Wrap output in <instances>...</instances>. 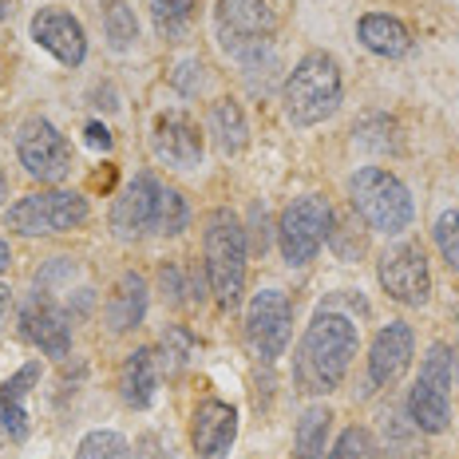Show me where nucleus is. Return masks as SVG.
Masks as SVG:
<instances>
[{
  "label": "nucleus",
  "mask_w": 459,
  "mask_h": 459,
  "mask_svg": "<svg viewBox=\"0 0 459 459\" xmlns=\"http://www.w3.org/2000/svg\"><path fill=\"white\" fill-rule=\"evenodd\" d=\"M4 313H8V285H0V325H4Z\"/></svg>",
  "instance_id": "obj_34"
},
{
  "label": "nucleus",
  "mask_w": 459,
  "mask_h": 459,
  "mask_svg": "<svg viewBox=\"0 0 459 459\" xmlns=\"http://www.w3.org/2000/svg\"><path fill=\"white\" fill-rule=\"evenodd\" d=\"M103 36L115 52H127L131 44L139 40V21H135V8L127 0H108L103 4Z\"/></svg>",
  "instance_id": "obj_24"
},
{
  "label": "nucleus",
  "mask_w": 459,
  "mask_h": 459,
  "mask_svg": "<svg viewBox=\"0 0 459 459\" xmlns=\"http://www.w3.org/2000/svg\"><path fill=\"white\" fill-rule=\"evenodd\" d=\"M238 436V412L222 400H203L190 420V444L198 459H222Z\"/></svg>",
  "instance_id": "obj_16"
},
{
  "label": "nucleus",
  "mask_w": 459,
  "mask_h": 459,
  "mask_svg": "<svg viewBox=\"0 0 459 459\" xmlns=\"http://www.w3.org/2000/svg\"><path fill=\"white\" fill-rule=\"evenodd\" d=\"M8 4H13V0H0V21H4V16H8Z\"/></svg>",
  "instance_id": "obj_37"
},
{
  "label": "nucleus",
  "mask_w": 459,
  "mask_h": 459,
  "mask_svg": "<svg viewBox=\"0 0 459 459\" xmlns=\"http://www.w3.org/2000/svg\"><path fill=\"white\" fill-rule=\"evenodd\" d=\"M21 333L48 357H68L72 349V321L44 290H36L21 309Z\"/></svg>",
  "instance_id": "obj_11"
},
{
  "label": "nucleus",
  "mask_w": 459,
  "mask_h": 459,
  "mask_svg": "<svg viewBox=\"0 0 459 459\" xmlns=\"http://www.w3.org/2000/svg\"><path fill=\"white\" fill-rule=\"evenodd\" d=\"M329 218L333 206L321 195H305L298 203L285 206L281 222H277V238H281V254L290 265H309L317 250L329 238Z\"/></svg>",
  "instance_id": "obj_7"
},
{
  "label": "nucleus",
  "mask_w": 459,
  "mask_h": 459,
  "mask_svg": "<svg viewBox=\"0 0 459 459\" xmlns=\"http://www.w3.org/2000/svg\"><path fill=\"white\" fill-rule=\"evenodd\" d=\"M190 222V210H186V198L178 190L162 186L159 190V206H155V234L170 238V234H183Z\"/></svg>",
  "instance_id": "obj_26"
},
{
  "label": "nucleus",
  "mask_w": 459,
  "mask_h": 459,
  "mask_svg": "<svg viewBox=\"0 0 459 459\" xmlns=\"http://www.w3.org/2000/svg\"><path fill=\"white\" fill-rule=\"evenodd\" d=\"M357 357V325L333 309H321L305 329L293 377L305 392H333Z\"/></svg>",
  "instance_id": "obj_1"
},
{
  "label": "nucleus",
  "mask_w": 459,
  "mask_h": 459,
  "mask_svg": "<svg viewBox=\"0 0 459 459\" xmlns=\"http://www.w3.org/2000/svg\"><path fill=\"white\" fill-rule=\"evenodd\" d=\"M420 380L436 392L452 388V349H447V344H432V349H428L424 365H420Z\"/></svg>",
  "instance_id": "obj_28"
},
{
  "label": "nucleus",
  "mask_w": 459,
  "mask_h": 459,
  "mask_svg": "<svg viewBox=\"0 0 459 459\" xmlns=\"http://www.w3.org/2000/svg\"><path fill=\"white\" fill-rule=\"evenodd\" d=\"M83 222H88V198L75 190H40V195H28L8 210V230L28 238L68 234Z\"/></svg>",
  "instance_id": "obj_6"
},
{
  "label": "nucleus",
  "mask_w": 459,
  "mask_h": 459,
  "mask_svg": "<svg viewBox=\"0 0 459 459\" xmlns=\"http://www.w3.org/2000/svg\"><path fill=\"white\" fill-rule=\"evenodd\" d=\"M159 183L151 175H135L119 190L111 206V230L123 242H135L143 234H155V206H159Z\"/></svg>",
  "instance_id": "obj_12"
},
{
  "label": "nucleus",
  "mask_w": 459,
  "mask_h": 459,
  "mask_svg": "<svg viewBox=\"0 0 459 459\" xmlns=\"http://www.w3.org/2000/svg\"><path fill=\"white\" fill-rule=\"evenodd\" d=\"M377 277L385 293L400 305H424L432 298V270H428V254L416 242H396L380 254Z\"/></svg>",
  "instance_id": "obj_8"
},
{
  "label": "nucleus",
  "mask_w": 459,
  "mask_h": 459,
  "mask_svg": "<svg viewBox=\"0 0 459 459\" xmlns=\"http://www.w3.org/2000/svg\"><path fill=\"white\" fill-rule=\"evenodd\" d=\"M88 143L95 151H108L111 147V131L103 127V123H88Z\"/></svg>",
  "instance_id": "obj_33"
},
{
  "label": "nucleus",
  "mask_w": 459,
  "mask_h": 459,
  "mask_svg": "<svg viewBox=\"0 0 459 459\" xmlns=\"http://www.w3.org/2000/svg\"><path fill=\"white\" fill-rule=\"evenodd\" d=\"M40 380V365H24L16 377H8L4 385H0V428H4L13 439H28V392H32V385Z\"/></svg>",
  "instance_id": "obj_18"
},
{
  "label": "nucleus",
  "mask_w": 459,
  "mask_h": 459,
  "mask_svg": "<svg viewBox=\"0 0 459 459\" xmlns=\"http://www.w3.org/2000/svg\"><path fill=\"white\" fill-rule=\"evenodd\" d=\"M432 234H436V246H439V254H444V262L452 265V270H459V210L439 214Z\"/></svg>",
  "instance_id": "obj_31"
},
{
  "label": "nucleus",
  "mask_w": 459,
  "mask_h": 459,
  "mask_svg": "<svg viewBox=\"0 0 459 459\" xmlns=\"http://www.w3.org/2000/svg\"><path fill=\"white\" fill-rule=\"evenodd\" d=\"M143 317H147V281L143 273H123L108 298V329L131 333L143 325Z\"/></svg>",
  "instance_id": "obj_17"
},
{
  "label": "nucleus",
  "mask_w": 459,
  "mask_h": 459,
  "mask_svg": "<svg viewBox=\"0 0 459 459\" xmlns=\"http://www.w3.org/2000/svg\"><path fill=\"white\" fill-rule=\"evenodd\" d=\"M210 135H214L222 155H238V151L246 147L250 127H246V115L234 100H218L214 108H210Z\"/></svg>",
  "instance_id": "obj_22"
},
{
  "label": "nucleus",
  "mask_w": 459,
  "mask_h": 459,
  "mask_svg": "<svg viewBox=\"0 0 459 459\" xmlns=\"http://www.w3.org/2000/svg\"><path fill=\"white\" fill-rule=\"evenodd\" d=\"M190 352H195V337H190L186 329H167V337H162V357H159V368L162 372H183Z\"/></svg>",
  "instance_id": "obj_30"
},
{
  "label": "nucleus",
  "mask_w": 459,
  "mask_h": 459,
  "mask_svg": "<svg viewBox=\"0 0 459 459\" xmlns=\"http://www.w3.org/2000/svg\"><path fill=\"white\" fill-rule=\"evenodd\" d=\"M214 24H218V40L234 60L257 64L273 44L277 21L265 0H218L214 8Z\"/></svg>",
  "instance_id": "obj_5"
},
{
  "label": "nucleus",
  "mask_w": 459,
  "mask_h": 459,
  "mask_svg": "<svg viewBox=\"0 0 459 459\" xmlns=\"http://www.w3.org/2000/svg\"><path fill=\"white\" fill-rule=\"evenodd\" d=\"M349 203L372 230H380V234H388V238L404 234L416 214L408 186L400 183L396 175H388L385 167H360L357 175L349 178Z\"/></svg>",
  "instance_id": "obj_4"
},
{
  "label": "nucleus",
  "mask_w": 459,
  "mask_h": 459,
  "mask_svg": "<svg viewBox=\"0 0 459 459\" xmlns=\"http://www.w3.org/2000/svg\"><path fill=\"white\" fill-rule=\"evenodd\" d=\"M360 44H365L368 52L385 56V60H400V56H408V48H412V32H408V24L400 21V16L368 13V16H360Z\"/></svg>",
  "instance_id": "obj_19"
},
{
  "label": "nucleus",
  "mask_w": 459,
  "mask_h": 459,
  "mask_svg": "<svg viewBox=\"0 0 459 459\" xmlns=\"http://www.w3.org/2000/svg\"><path fill=\"white\" fill-rule=\"evenodd\" d=\"M329 428H333V412L325 404L305 408L298 420V436H293V452L298 459H325L329 452Z\"/></svg>",
  "instance_id": "obj_23"
},
{
  "label": "nucleus",
  "mask_w": 459,
  "mask_h": 459,
  "mask_svg": "<svg viewBox=\"0 0 459 459\" xmlns=\"http://www.w3.org/2000/svg\"><path fill=\"white\" fill-rule=\"evenodd\" d=\"M203 250H206V277L210 293L218 298L222 309H234L246 290V257H250V242H246V226L238 222L234 210L218 206L206 214L203 230Z\"/></svg>",
  "instance_id": "obj_2"
},
{
  "label": "nucleus",
  "mask_w": 459,
  "mask_h": 459,
  "mask_svg": "<svg viewBox=\"0 0 459 459\" xmlns=\"http://www.w3.org/2000/svg\"><path fill=\"white\" fill-rule=\"evenodd\" d=\"M162 281V293H167L175 305H198L203 301V293H195V270H183V265H167V270L159 273Z\"/></svg>",
  "instance_id": "obj_29"
},
{
  "label": "nucleus",
  "mask_w": 459,
  "mask_h": 459,
  "mask_svg": "<svg viewBox=\"0 0 459 459\" xmlns=\"http://www.w3.org/2000/svg\"><path fill=\"white\" fill-rule=\"evenodd\" d=\"M341 68L333 56L325 52H309L298 60V68L285 80V115H290L298 127H313V123L329 119L341 108Z\"/></svg>",
  "instance_id": "obj_3"
},
{
  "label": "nucleus",
  "mask_w": 459,
  "mask_h": 459,
  "mask_svg": "<svg viewBox=\"0 0 459 459\" xmlns=\"http://www.w3.org/2000/svg\"><path fill=\"white\" fill-rule=\"evenodd\" d=\"M32 40L52 52L64 68H80L83 56H88V36H83V24L75 21L64 8H40L32 21Z\"/></svg>",
  "instance_id": "obj_14"
},
{
  "label": "nucleus",
  "mask_w": 459,
  "mask_h": 459,
  "mask_svg": "<svg viewBox=\"0 0 459 459\" xmlns=\"http://www.w3.org/2000/svg\"><path fill=\"white\" fill-rule=\"evenodd\" d=\"M159 388V357L151 349H135L119 368V396L131 408H147Z\"/></svg>",
  "instance_id": "obj_20"
},
{
  "label": "nucleus",
  "mask_w": 459,
  "mask_h": 459,
  "mask_svg": "<svg viewBox=\"0 0 459 459\" xmlns=\"http://www.w3.org/2000/svg\"><path fill=\"white\" fill-rule=\"evenodd\" d=\"M8 262H13V254H8V242H0V270H8Z\"/></svg>",
  "instance_id": "obj_35"
},
{
  "label": "nucleus",
  "mask_w": 459,
  "mask_h": 459,
  "mask_svg": "<svg viewBox=\"0 0 459 459\" xmlns=\"http://www.w3.org/2000/svg\"><path fill=\"white\" fill-rule=\"evenodd\" d=\"M75 459H131V444L119 432H91L80 439Z\"/></svg>",
  "instance_id": "obj_27"
},
{
  "label": "nucleus",
  "mask_w": 459,
  "mask_h": 459,
  "mask_svg": "<svg viewBox=\"0 0 459 459\" xmlns=\"http://www.w3.org/2000/svg\"><path fill=\"white\" fill-rule=\"evenodd\" d=\"M16 155L40 183H64L72 175V147L48 119H24L16 131Z\"/></svg>",
  "instance_id": "obj_9"
},
{
  "label": "nucleus",
  "mask_w": 459,
  "mask_h": 459,
  "mask_svg": "<svg viewBox=\"0 0 459 459\" xmlns=\"http://www.w3.org/2000/svg\"><path fill=\"white\" fill-rule=\"evenodd\" d=\"M8 198V178H4V170H0V203Z\"/></svg>",
  "instance_id": "obj_36"
},
{
  "label": "nucleus",
  "mask_w": 459,
  "mask_h": 459,
  "mask_svg": "<svg viewBox=\"0 0 459 459\" xmlns=\"http://www.w3.org/2000/svg\"><path fill=\"white\" fill-rule=\"evenodd\" d=\"M412 349H416V337L404 321H388L385 329L377 333L372 341V352H368V380L377 388H392L400 377L412 365Z\"/></svg>",
  "instance_id": "obj_15"
},
{
  "label": "nucleus",
  "mask_w": 459,
  "mask_h": 459,
  "mask_svg": "<svg viewBox=\"0 0 459 459\" xmlns=\"http://www.w3.org/2000/svg\"><path fill=\"white\" fill-rule=\"evenodd\" d=\"M455 368H459V349H455Z\"/></svg>",
  "instance_id": "obj_38"
},
{
  "label": "nucleus",
  "mask_w": 459,
  "mask_h": 459,
  "mask_svg": "<svg viewBox=\"0 0 459 459\" xmlns=\"http://www.w3.org/2000/svg\"><path fill=\"white\" fill-rule=\"evenodd\" d=\"M408 412H412V424L420 428V432H428V436L447 432V424H452V404H447V392L428 388L424 380H416L412 396H408Z\"/></svg>",
  "instance_id": "obj_21"
},
{
  "label": "nucleus",
  "mask_w": 459,
  "mask_h": 459,
  "mask_svg": "<svg viewBox=\"0 0 459 459\" xmlns=\"http://www.w3.org/2000/svg\"><path fill=\"white\" fill-rule=\"evenodd\" d=\"M290 333H293V305H290V298H285L281 290L254 293L250 313H246V341H250V349L265 360V365L285 352Z\"/></svg>",
  "instance_id": "obj_10"
},
{
  "label": "nucleus",
  "mask_w": 459,
  "mask_h": 459,
  "mask_svg": "<svg viewBox=\"0 0 459 459\" xmlns=\"http://www.w3.org/2000/svg\"><path fill=\"white\" fill-rule=\"evenodd\" d=\"M195 8H198V0H151V16H155L159 36L178 40L195 24Z\"/></svg>",
  "instance_id": "obj_25"
},
{
  "label": "nucleus",
  "mask_w": 459,
  "mask_h": 459,
  "mask_svg": "<svg viewBox=\"0 0 459 459\" xmlns=\"http://www.w3.org/2000/svg\"><path fill=\"white\" fill-rule=\"evenodd\" d=\"M329 459H377V444H372V436L365 428H349L337 439V447L329 452Z\"/></svg>",
  "instance_id": "obj_32"
},
{
  "label": "nucleus",
  "mask_w": 459,
  "mask_h": 459,
  "mask_svg": "<svg viewBox=\"0 0 459 459\" xmlns=\"http://www.w3.org/2000/svg\"><path fill=\"white\" fill-rule=\"evenodd\" d=\"M151 151L159 162L178 170H190L203 162V135H198V123L183 111H162L151 131Z\"/></svg>",
  "instance_id": "obj_13"
}]
</instances>
